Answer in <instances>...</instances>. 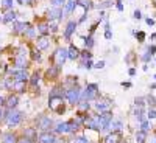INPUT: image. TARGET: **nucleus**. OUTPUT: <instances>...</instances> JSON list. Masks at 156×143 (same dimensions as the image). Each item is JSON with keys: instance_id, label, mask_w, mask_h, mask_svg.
<instances>
[{"instance_id": "33", "label": "nucleus", "mask_w": 156, "mask_h": 143, "mask_svg": "<svg viewBox=\"0 0 156 143\" xmlns=\"http://www.w3.org/2000/svg\"><path fill=\"white\" fill-rule=\"evenodd\" d=\"M76 2H78V5L83 6L84 9H89L90 6H92V3H90V0H76Z\"/></svg>"}, {"instance_id": "35", "label": "nucleus", "mask_w": 156, "mask_h": 143, "mask_svg": "<svg viewBox=\"0 0 156 143\" xmlns=\"http://www.w3.org/2000/svg\"><path fill=\"white\" fill-rule=\"evenodd\" d=\"M23 137H27V138H36V131H34V129H27Z\"/></svg>"}, {"instance_id": "45", "label": "nucleus", "mask_w": 156, "mask_h": 143, "mask_svg": "<svg viewBox=\"0 0 156 143\" xmlns=\"http://www.w3.org/2000/svg\"><path fill=\"white\" fill-rule=\"evenodd\" d=\"M147 103H148V104H150V107H153L154 104H156V100H154V97H147Z\"/></svg>"}, {"instance_id": "34", "label": "nucleus", "mask_w": 156, "mask_h": 143, "mask_svg": "<svg viewBox=\"0 0 156 143\" xmlns=\"http://www.w3.org/2000/svg\"><path fill=\"white\" fill-rule=\"evenodd\" d=\"M84 39V45L87 47V48H92L94 47V39L90 37V36H87V37H83Z\"/></svg>"}, {"instance_id": "51", "label": "nucleus", "mask_w": 156, "mask_h": 143, "mask_svg": "<svg viewBox=\"0 0 156 143\" xmlns=\"http://www.w3.org/2000/svg\"><path fill=\"white\" fill-rule=\"evenodd\" d=\"M19 143H34L31 138H27V137H23V138H20L19 140Z\"/></svg>"}, {"instance_id": "55", "label": "nucleus", "mask_w": 156, "mask_h": 143, "mask_svg": "<svg viewBox=\"0 0 156 143\" xmlns=\"http://www.w3.org/2000/svg\"><path fill=\"white\" fill-rule=\"evenodd\" d=\"M145 22H147V25H150V27H153V25H154V19H151V17H147Z\"/></svg>"}, {"instance_id": "62", "label": "nucleus", "mask_w": 156, "mask_h": 143, "mask_svg": "<svg viewBox=\"0 0 156 143\" xmlns=\"http://www.w3.org/2000/svg\"><path fill=\"white\" fill-rule=\"evenodd\" d=\"M0 118H2V109H0Z\"/></svg>"}, {"instance_id": "29", "label": "nucleus", "mask_w": 156, "mask_h": 143, "mask_svg": "<svg viewBox=\"0 0 156 143\" xmlns=\"http://www.w3.org/2000/svg\"><path fill=\"white\" fill-rule=\"evenodd\" d=\"M2 141H3V143H16V135L11 134V132H8V134L3 135Z\"/></svg>"}, {"instance_id": "13", "label": "nucleus", "mask_w": 156, "mask_h": 143, "mask_svg": "<svg viewBox=\"0 0 156 143\" xmlns=\"http://www.w3.org/2000/svg\"><path fill=\"white\" fill-rule=\"evenodd\" d=\"M122 134L120 132H111L105 137V143H120Z\"/></svg>"}, {"instance_id": "5", "label": "nucleus", "mask_w": 156, "mask_h": 143, "mask_svg": "<svg viewBox=\"0 0 156 143\" xmlns=\"http://www.w3.org/2000/svg\"><path fill=\"white\" fill-rule=\"evenodd\" d=\"M55 59V64L58 67H62V64L66 62V59L69 58V53H67V50L66 48H58L55 53H53V56H51Z\"/></svg>"}, {"instance_id": "31", "label": "nucleus", "mask_w": 156, "mask_h": 143, "mask_svg": "<svg viewBox=\"0 0 156 143\" xmlns=\"http://www.w3.org/2000/svg\"><path fill=\"white\" fill-rule=\"evenodd\" d=\"M23 36L28 37V39H33V37H34V28H33V27H28L27 30L23 31Z\"/></svg>"}, {"instance_id": "36", "label": "nucleus", "mask_w": 156, "mask_h": 143, "mask_svg": "<svg viewBox=\"0 0 156 143\" xmlns=\"http://www.w3.org/2000/svg\"><path fill=\"white\" fill-rule=\"evenodd\" d=\"M140 126H142L140 131H144V132H147V131H150V129H151V123L150 121H142Z\"/></svg>"}, {"instance_id": "26", "label": "nucleus", "mask_w": 156, "mask_h": 143, "mask_svg": "<svg viewBox=\"0 0 156 143\" xmlns=\"http://www.w3.org/2000/svg\"><path fill=\"white\" fill-rule=\"evenodd\" d=\"M25 89H27V83H25V81H16V84H14V90H16V92L22 94V92H25Z\"/></svg>"}, {"instance_id": "53", "label": "nucleus", "mask_w": 156, "mask_h": 143, "mask_svg": "<svg viewBox=\"0 0 156 143\" xmlns=\"http://www.w3.org/2000/svg\"><path fill=\"white\" fill-rule=\"evenodd\" d=\"M133 17H134V19H140V17H142V14H140L139 9H136V11L133 12Z\"/></svg>"}, {"instance_id": "60", "label": "nucleus", "mask_w": 156, "mask_h": 143, "mask_svg": "<svg viewBox=\"0 0 156 143\" xmlns=\"http://www.w3.org/2000/svg\"><path fill=\"white\" fill-rule=\"evenodd\" d=\"M3 103H6L5 98H3V97H0V104H3Z\"/></svg>"}, {"instance_id": "49", "label": "nucleus", "mask_w": 156, "mask_h": 143, "mask_svg": "<svg viewBox=\"0 0 156 143\" xmlns=\"http://www.w3.org/2000/svg\"><path fill=\"white\" fill-rule=\"evenodd\" d=\"M147 115H148V118H150V120H151V118H154V117H156V112H154V109H153V107H150Z\"/></svg>"}, {"instance_id": "7", "label": "nucleus", "mask_w": 156, "mask_h": 143, "mask_svg": "<svg viewBox=\"0 0 156 143\" xmlns=\"http://www.w3.org/2000/svg\"><path fill=\"white\" fill-rule=\"evenodd\" d=\"M47 16H48V19L50 20H59V19H62V9L61 8H51V9H48L47 11Z\"/></svg>"}, {"instance_id": "43", "label": "nucleus", "mask_w": 156, "mask_h": 143, "mask_svg": "<svg viewBox=\"0 0 156 143\" xmlns=\"http://www.w3.org/2000/svg\"><path fill=\"white\" fill-rule=\"evenodd\" d=\"M31 58L34 59V61H39V59H41V51H31Z\"/></svg>"}, {"instance_id": "11", "label": "nucleus", "mask_w": 156, "mask_h": 143, "mask_svg": "<svg viewBox=\"0 0 156 143\" xmlns=\"http://www.w3.org/2000/svg\"><path fill=\"white\" fill-rule=\"evenodd\" d=\"M109 107H111L109 100H100V101L95 103V109L100 111V112H106V111H109Z\"/></svg>"}, {"instance_id": "17", "label": "nucleus", "mask_w": 156, "mask_h": 143, "mask_svg": "<svg viewBox=\"0 0 156 143\" xmlns=\"http://www.w3.org/2000/svg\"><path fill=\"white\" fill-rule=\"evenodd\" d=\"M67 53H69V59L75 61V59H78V56L81 55V51L78 50L75 45H70V47H69V50H67Z\"/></svg>"}, {"instance_id": "4", "label": "nucleus", "mask_w": 156, "mask_h": 143, "mask_svg": "<svg viewBox=\"0 0 156 143\" xmlns=\"http://www.w3.org/2000/svg\"><path fill=\"white\" fill-rule=\"evenodd\" d=\"M48 107H50V111H53L56 114H64V111H66L64 103H62V98H56V97H50Z\"/></svg>"}, {"instance_id": "56", "label": "nucleus", "mask_w": 156, "mask_h": 143, "mask_svg": "<svg viewBox=\"0 0 156 143\" xmlns=\"http://www.w3.org/2000/svg\"><path fill=\"white\" fill-rule=\"evenodd\" d=\"M148 51H150V55L153 56V55L156 53V47H154V45H151V47H148Z\"/></svg>"}, {"instance_id": "41", "label": "nucleus", "mask_w": 156, "mask_h": 143, "mask_svg": "<svg viewBox=\"0 0 156 143\" xmlns=\"http://www.w3.org/2000/svg\"><path fill=\"white\" fill-rule=\"evenodd\" d=\"M12 3H14V0H3L2 6H3V8H6V9H9V8L12 6Z\"/></svg>"}, {"instance_id": "24", "label": "nucleus", "mask_w": 156, "mask_h": 143, "mask_svg": "<svg viewBox=\"0 0 156 143\" xmlns=\"http://www.w3.org/2000/svg\"><path fill=\"white\" fill-rule=\"evenodd\" d=\"M67 123H69V132H76L78 128H80V124H81L78 120H69Z\"/></svg>"}, {"instance_id": "10", "label": "nucleus", "mask_w": 156, "mask_h": 143, "mask_svg": "<svg viewBox=\"0 0 156 143\" xmlns=\"http://www.w3.org/2000/svg\"><path fill=\"white\" fill-rule=\"evenodd\" d=\"M14 64H16L20 70H22V69L25 70V67L28 66V59L25 58V55H19V53H17V55H16V59H14Z\"/></svg>"}, {"instance_id": "30", "label": "nucleus", "mask_w": 156, "mask_h": 143, "mask_svg": "<svg viewBox=\"0 0 156 143\" xmlns=\"http://www.w3.org/2000/svg\"><path fill=\"white\" fill-rule=\"evenodd\" d=\"M14 81H12V78H6V80H5V83H3V87L6 89V90H12V89H14Z\"/></svg>"}, {"instance_id": "1", "label": "nucleus", "mask_w": 156, "mask_h": 143, "mask_svg": "<svg viewBox=\"0 0 156 143\" xmlns=\"http://www.w3.org/2000/svg\"><path fill=\"white\" fill-rule=\"evenodd\" d=\"M94 120L97 121V124H98V128L101 129V131H106V129H109V124L112 121V112L111 111L100 112L98 115L94 117Z\"/></svg>"}, {"instance_id": "63", "label": "nucleus", "mask_w": 156, "mask_h": 143, "mask_svg": "<svg viewBox=\"0 0 156 143\" xmlns=\"http://www.w3.org/2000/svg\"><path fill=\"white\" fill-rule=\"evenodd\" d=\"M154 78H156V75H154Z\"/></svg>"}, {"instance_id": "20", "label": "nucleus", "mask_w": 156, "mask_h": 143, "mask_svg": "<svg viewBox=\"0 0 156 143\" xmlns=\"http://www.w3.org/2000/svg\"><path fill=\"white\" fill-rule=\"evenodd\" d=\"M27 28H28V25H27V23H23V22H14V25H12V31H14V33L25 31Z\"/></svg>"}, {"instance_id": "47", "label": "nucleus", "mask_w": 156, "mask_h": 143, "mask_svg": "<svg viewBox=\"0 0 156 143\" xmlns=\"http://www.w3.org/2000/svg\"><path fill=\"white\" fill-rule=\"evenodd\" d=\"M114 2H109V0H106V2H103V3H100L98 5V8H108V6H111Z\"/></svg>"}, {"instance_id": "12", "label": "nucleus", "mask_w": 156, "mask_h": 143, "mask_svg": "<svg viewBox=\"0 0 156 143\" xmlns=\"http://www.w3.org/2000/svg\"><path fill=\"white\" fill-rule=\"evenodd\" d=\"M48 45H50V41L47 39V36H41V37L36 39V47H37V50H47Z\"/></svg>"}, {"instance_id": "37", "label": "nucleus", "mask_w": 156, "mask_h": 143, "mask_svg": "<svg viewBox=\"0 0 156 143\" xmlns=\"http://www.w3.org/2000/svg\"><path fill=\"white\" fill-rule=\"evenodd\" d=\"M133 34H136V39H137L139 42H144V39H145V33L144 31H137V33L133 31Z\"/></svg>"}, {"instance_id": "3", "label": "nucleus", "mask_w": 156, "mask_h": 143, "mask_svg": "<svg viewBox=\"0 0 156 143\" xmlns=\"http://www.w3.org/2000/svg\"><path fill=\"white\" fill-rule=\"evenodd\" d=\"M5 118H6V121H8V126L12 128V126H17V124L22 123L23 114L19 112V111H9V112L5 115Z\"/></svg>"}, {"instance_id": "57", "label": "nucleus", "mask_w": 156, "mask_h": 143, "mask_svg": "<svg viewBox=\"0 0 156 143\" xmlns=\"http://www.w3.org/2000/svg\"><path fill=\"white\" fill-rule=\"evenodd\" d=\"M117 9H119V11H123V5H122V2H117Z\"/></svg>"}, {"instance_id": "27", "label": "nucleus", "mask_w": 156, "mask_h": 143, "mask_svg": "<svg viewBox=\"0 0 156 143\" xmlns=\"http://www.w3.org/2000/svg\"><path fill=\"white\" fill-rule=\"evenodd\" d=\"M37 31L41 33L42 36H47V34L50 33V27H48L47 23H39V25H37Z\"/></svg>"}, {"instance_id": "52", "label": "nucleus", "mask_w": 156, "mask_h": 143, "mask_svg": "<svg viewBox=\"0 0 156 143\" xmlns=\"http://www.w3.org/2000/svg\"><path fill=\"white\" fill-rule=\"evenodd\" d=\"M105 37L108 39V41H109V39H112V31H111V30H106V31H105Z\"/></svg>"}, {"instance_id": "40", "label": "nucleus", "mask_w": 156, "mask_h": 143, "mask_svg": "<svg viewBox=\"0 0 156 143\" xmlns=\"http://www.w3.org/2000/svg\"><path fill=\"white\" fill-rule=\"evenodd\" d=\"M89 107H90L89 101H81V103H80V109H81V111H89Z\"/></svg>"}, {"instance_id": "25", "label": "nucleus", "mask_w": 156, "mask_h": 143, "mask_svg": "<svg viewBox=\"0 0 156 143\" xmlns=\"http://www.w3.org/2000/svg\"><path fill=\"white\" fill-rule=\"evenodd\" d=\"M76 5H78L76 0H67V2H66V14H70V12L75 9Z\"/></svg>"}, {"instance_id": "16", "label": "nucleus", "mask_w": 156, "mask_h": 143, "mask_svg": "<svg viewBox=\"0 0 156 143\" xmlns=\"http://www.w3.org/2000/svg\"><path fill=\"white\" fill-rule=\"evenodd\" d=\"M5 104H6L11 111L14 109V107H17V104H19V98H17V95H11V97H8Z\"/></svg>"}, {"instance_id": "54", "label": "nucleus", "mask_w": 156, "mask_h": 143, "mask_svg": "<svg viewBox=\"0 0 156 143\" xmlns=\"http://www.w3.org/2000/svg\"><path fill=\"white\" fill-rule=\"evenodd\" d=\"M33 2V0H17V3H20V5H30Z\"/></svg>"}, {"instance_id": "8", "label": "nucleus", "mask_w": 156, "mask_h": 143, "mask_svg": "<svg viewBox=\"0 0 156 143\" xmlns=\"http://www.w3.org/2000/svg\"><path fill=\"white\" fill-rule=\"evenodd\" d=\"M9 75H12L17 81H27V80H28V73L25 72L23 69H22V70H9ZM12 76H11V78H12Z\"/></svg>"}, {"instance_id": "23", "label": "nucleus", "mask_w": 156, "mask_h": 143, "mask_svg": "<svg viewBox=\"0 0 156 143\" xmlns=\"http://www.w3.org/2000/svg\"><path fill=\"white\" fill-rule=\"evenodd\" d=\"M133 115L137 118V121H142V117H144V107L142 106H136L133 111Z\"/></svg>"}, {"instance_id": "48", "label": "nucleus", "mask_w": 156, "mask_h": 143, "mask_svg": "<svg viewBox=\"0 0 156 143\" xmlns=\"http://www.w3.org/2000/svg\"><path fill=\"white\" fill-rule=\"evenodd\" d=\"M142 104H144V98H142V97L134 100V106H142Z\"/></svg>"}, {"instance_id": "18", "label": "nucleus", "mask_w": 156, "mask_h": 143, "mask_svg": "<svg viewBox=\"0 0 156 143\" xmlns=\"http://www.w3.org/2000/svg\"><path fill=\"white\" fill-rule=\"evenodd\" d=\"M47 78H48V80H55V78L59 75V67L58 66H51L48 70H47Z\"/></svg>"}, {"instance_id": "46", "label": "nucleus", "mask_w": 156, "mask_h": 143, "mask_svg": "<svg viewBox=\"0 0 156 143\" xmlns=\"http://www.w3.org/2000/svg\"><path fill=\"white\" fill-rule=\"evenodd\" d=\"M151 59V55H150V51H147V53H144V55H142V61H144V62H148Z\"/></svg>"}, {"instance_id": "6", "label": "nucleus", "mask_w": 156, "mask_h": 143, "mask_svg": "<svg viewBox=\"0 0 156 143\" xmlns=\"http://www.w3.org/2000/svg\"><path fill=\"white\" fill-rule=\"evenodd\" d=\"M36 124H37L36 128H39V129H42V131L47 132V129H50V126L53 124V121H51V118L47 117V115H39L36 118Z\"/></svg>"}, {"instance_id": "58", "label": "nucleus", "mask_w": 156, "mask_h": 143, "mask_svg": "<svg viewBox=\"0 0 156 143\" xmlns=\"http://www.w3.org/2000/svg\"><path fill=\"white\" fill-rule=\"evenodd\" d=\"M122 87H126V89H129V87H131V83H122Z\"/></svg>"}, {"instance_id": "32", "label": "nucleus", "mask_w": 156, "mask_h": 143, "mask_svg": "<svg viewBox=\"0 0 156 143\" xmlns=\"http://www.w3.org/2000/svg\"><path fill=\"white\" fill-rule=\"evenodd\" d=\"M72 143H90V141H89V138H86L84 135H78V137H75V138L72 140Z\"/></svg>"}, {"instance_id": "38", "label": "nucleus", "mask_w": 156, "mask_h": 143, "mask_svg": "<svg viewBox=\"0 0 156 143\" xmlns=\"http://www.w3.org/2000/svg\"><path fill=\"white\" fill-rule=\"evenodd\" d=\"M37 83H39V73L36 72V73L31 75V86H36Z\"/></svg>"}, {"instance_id": "2", "label": "nucleus", "mask_w": 156, "mask_h": 143, "mask_svg": "<svg viewBox=\"0 0 156 143\" xmlns=\"http://www.w3.org/2000/svg\"><path fill=\"white\" fill-rule=\"evenodd\" d=\"M66 98L70 104H80L81 101V89L78 86H72L66 90Z\"/></svg>"}, {"instance_id": "44", "label": "nucleus", "mask_w": 156, "mask_h": 143, "mask_svg": "<svg viewBox=\"0 0 156 143\" xmlns=\"http://www.w3.org/2000/svg\"><path fill=\"white\" fill-rule=\"evenodd\" d=\"M81 56L84 61H89L90 58H92V55H90V51H81Z\"/></svg>"}, {"instance_id": "19", "label": "nucleus", "mask_w": 156, "mask_h": 143, "mask_svg": "<svg viewBox=\"0 0 156 143\" xmlns=\"http://www.w3.org/2000/svg\"><path fill=\"white\" fill-rule=\"evenodd\" d=\"M16 16H17V12H16L14 9H9V11L6 12V14L3 16V22H5V23H9V22H14Z\"/></svg>"}, {"instance_id": "22", "label": "nucleus", "mask_w": 156, "mask_h": 143, "mask_svg": "<svg viewBox=\"0 0 156 143\" xmlns=\"http://www.w3.org/2000/svg\"><path fill=\"white\" fill-rule=\"evenodd\" d=\"M122 126H123V124H122L120 120H112L111 124H109V129H111L112 132H119L120 129H122Z\"/></svg>"}, {"instance_id": "28", "label": "nucleus", "mask_w": 156, "mask_h": 143, "mask_svg": "<svg viewBox=\"0 0 156 143\" xmlns=\"http://www.w3.org/2000/svg\"><path fill=\"white\" fill-rule=\"evenodd\" d=\"M145 140H147V132H144V131L136 132V143H145Z\"/></svg>"}, {"instance_id": "59", "label": "nucleus", "mask_w": 156, "mask_h": 143, "mask_svg": "<svg viewBox=\"0 0 156 143\" xmlns=\"http://www.w3.org/2000/svg\"><path fill=\"white\" fill-rule=\"evenodd\" d=\"M128 73L133 76V75H136V70H134V69H129V70H128Z\"/></svg>"}, {"instance_id": "14", "label": "nucleus", "mask_w": 156, "mask_h": 143, "mask_svg": "<svg viewBox=\"0 0 156 143\" xmlns=\"http://www.w3.org/2000/svg\"><path fill=\"white\" fill-rule=\"evenodd\" d=\"M75 28H76V22H69V23H67L66 31H64V37H66V41H70V37H72Z\"/></svg>"}, {"instance_id": "21", "label": "nucleus", "mask_w": 156, "mask_h": 143, "mask_svg": "<svg viewBox=\"0 0 156 143\" xmlns=\"http://www.w3.org/2000/svg\"><path fill=\"white\" fill-rule=\"evenodd\" d=\"M55 132L56 134H66V132H69V123L66 121V123H59L56 128H55Z\"/></svg>"}, {"instance_id": "9", "label": "nucleus", "mask_w": 156, "mask_h": 143, "mask_svg": "<svg viewBox=\"0 0 156 143\" xmlns=\"http://www.w3.org/2000/svg\"><path fill=\"white\" fill-rule=\"evenodd\" d=\"M37 140H39V143H56V137L50 132H42Z\"/></svg>"}, {"instance_id": "42", "label": "nucleus", "mask_w": 156, "mask_h": 143, "mask_svg": "<svg viewBox=\"0 0 156 143\" xmlns=\"http://www.w3.org/2000/svg\"><path fill=\"white\" fill-rule=\"evenodd\" d=\"M83 67L89 70V69L94 67V64H92V61H90V59H89V61H83Z\"/></svg>"}, {"instance_id": "50", "label": "nucleus", "mask_w": 156, "mask_h": 143, "mask_svg": "<svg viewBox=\"0 0 156 143\" xmlns=\"http://www.w3.org/2000/svg\"><path fill=\"white\" fill-rule=\"evenodd\" d=\"M94 67H95V69H103V67H105V61H100V62L94 64Z\"/></svg>"}, {"instance_id": "61", "label": "nucleus", "mask_w": 156, "mask_h": 143, "mask_svg": "<svg viewBox=\"0 0 156 143\" xmlns=\"http://www.w3.org/2000/svg\"><path fill=\"white\" fill-rule=\"evenodd\" d=\"M0 20H2V22H3V17H2V14H0Z\"/></svg>"}, {"instance_id": "15", "label": "nucleus", "mask_w": 156, "mask_h": 143, "mask_svg": "<svg viewBox=\"0 0 156 143\" xmlns=\"http://www.w3.org/2000/svg\"><path fill=\"white\" fill-rule=\"evenodd\" d=\"M50 97H56V98H64L66 97V90H62L61 86H56L51 89V92H50Z\"/></svg>"}, {"instance_id": "39", "label": "nucleus", "mask_w": 156, "mask_h": 143, "mask_svg": "<svg viewBox=\"0 0 156 143\" xmlns=\"http://www.w3.org/2000/svg\"><path fill=\"white\" fill-rule=\"evenodd\" d=\"M50 2H51V5H53V6H56V8H59L62 3H66L67 2V0H50Z\"/></svg>"}]
</instances>
